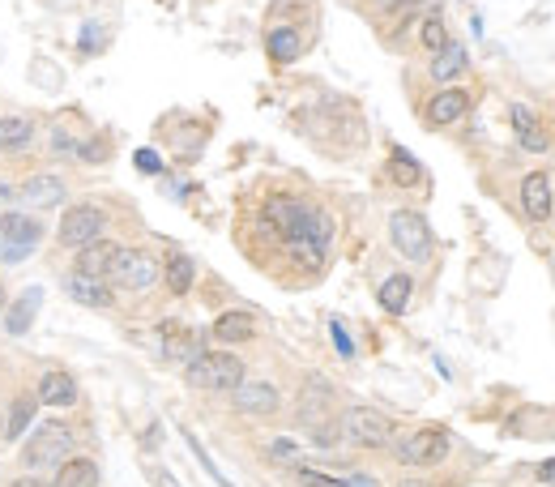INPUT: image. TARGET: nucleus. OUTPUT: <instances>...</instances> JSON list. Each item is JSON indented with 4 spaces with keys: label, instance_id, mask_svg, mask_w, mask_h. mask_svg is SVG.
Returning <instances> with one entry per match:
<instances>
[{
    "label": "nucleus",
    "instance_id": "1",
    "mask_svg": "<svg viewBox=\"0 0 555 487\" xmlns=\"http://www.w3.org/2000/svg\"><path fill=\"white\" fill-rule=\"evenodd\" d=\"M107 282L120 291L141 295V291H150L163 282V261L154 253H146V248H120L116 261H111V270H107Z\"/></svg>",
    "mask_w": 555,
    "mask_h": 487
},
{
    "label": "nucleus",
    "instance_id": "2",
    "mask_svg": "<svg viewBox=\"0 0 555 487\" xmlns=\"http://www.w3.org/2000/svg\"><path fill=\"white\" fill-rule=\"evenodd\" d=\"M184 376L193 389H235L244 381V364L231 351H201L197 359H188Z\"/></svg>",
    "mask_w": 555,
    "mask_h": 487
},
{
    "label": "nucleus",
    "instance_id": "3",
    "mask_svg": "<svg viewBox=\"0 0 555 487\" xmlns=\"http://www.w3.org/2000/svg\"><path fill=\"white\" fill-rule=\"evenodd\" d=\"M453 453V441H449V432L444 428H415L410 436H402L398 441V449H393V458H398L402 466H415V470H432V466H440L444 458Z\"/></svg>",
    "mask_w": 555,
    "mask_h": 487
},
{
    "label": "nucleus",
    "instance_id": "4",
    "mask_svg": "<svg viewBox=\"0 0 555 487\" xmlns=\"http://www.w3.org/2000/svg\"><path fill=\"white\" fill-rule=\"evenodd\" d=\"M22 458L30 470H47V466H60L65 458H73V432H69V423H60V419H47L39 423V432L26 441L22 449Z\"/></svg>",
    "mask_w": 555,
    "mask_h": 487
},
{
    "label": "nucleus",
    "instance_id": "5",
    "mask_svg": "<svg viewBox=\"0 0 555 487\" xmlns=\"http://www.w3.org/2000/svg\"><path fill=\"white\" fill-rule=\"evenodd\" d=\"M389 240H393V248H398L406 261H415V265L432 257V248H436L432 227H427V218L419 210H393V218H389Z\"/></svg>",
    "mask_w": 555,
    "mask_h": 487
},
{
    "label": "nucleus",
    "instance_id": "6",
    "mask_svg": "<svg viewBox=\"0 0 555 487\" xmlns=\"http://www.w3.org/2000/svg\"><path fill=\"white\" fill-rule=\"evenodd\" d=\"M342 432L351 436L359 449H385V445H393V436H398L393 419L380 415L376 406H351V411L342 415Z\"/></svg>",
    "mask_w": 555,
    "mask_h": 487
},
{
    "label": "nucleus",
    "instance_id": "7",
    "mask_svg": "<svg viewBox=\"0 0 555 487\" xmlns=\"http://www.w3.org/2000/svg\"><path fill=\"white\" fill-rule=\"evenodd\" d=\"M107 227V214L99 206H90V201H77V206H69L65 214H60V227H56V240L65 244V248H82L90 240H99Z\"/></svg>",
    "mask_w": 555,
    "mask_h": 487
},
{
    "label": "nucleus",
    "instance_id": "8",
    "mask_svg": "<svg viewBox=\"0 0 555 487\" xmlns=\"http://www.w3.org/2000/svg\"><path fill=\"white\" fill-rule=\"evenodd\" d=\"M329 415H333V385L325 376H308V381L299 385L295 419L304 423V428H321V423H329Z\"/></svg>",
    "mask_w": 555,
    "mask_h": 487
},
{
    "label": "nucleus",
    "instance_id": "9",
    "mask_svg": "<svg viewBox=\"0 0 555 487\" xmlns=\"http://www.w3.org/2000/svg\"><path fill=\"white\" fill-rule=\"evenodd\" d=\"M231 402H235V411L240 415H257V419H265V415H278V389L269 385V381H244L231 389Z\"/></svg>",
    "mask_w": 555,
    "mask_h": 487
},
{
    "label": "nucleus",
    "instance_id": "10",
    "mask_svg": "<svg viewBox=\"0 0 555 487\" xmlns=\"http://www.w3.org/2000/svg\"><path fill=\"white\" fill-rule=\"evenodd\" d=\"M13 197H18L22 210H52V206H60V201H65V180L39 171V176H30L22 188H13Z\"/></svg>",
    "mask_w": 555,
    "mask_h": 487
},
{
    "label": "nucleus",
    "instance_id": "11",
    "mask_svg": "<svg viewBox=\"0 0 555 487\" xmlns=\"http://www.w3.org/2000/svg\"><path fill=\"white\" fill-rule=\"evenodd\" d=\"M551 176L547 171H526L521 176V210H526V218H534V223H547L551 218Z\"/></svg>",
    "mask_w": 555,
    "mask_h": 487
},
{
    "label": "nucleus",
    "instance_id": "12",
    "mask_svg": "<svg viewBox=\"0 0 555 487\" xmlns=\"http://www.w3.org/2000/svg\"><path fill=\"white\" fill-rule=\"evenodd\" d=\"M116 253H120V244H111V240H90V244H82L73 253V274H86V278H103L107 282V270H111V261H116Z\"/></svg>",
    "mask_w": 555,
    "mask_h": 487
},
{
    "label": "nucleus",
    "instance_id": "13",
    "mask_svg": "<svg viewBox=\"0 0 555 487\" xmlns=\"http://www.w3.org/2000/svg\"><path fill=\"white\" fill-rule=\"evenodd\" d=\"M65 291H69V300L73 304H86V308H116V291H111V282L103 278H86V274H69L65 278Z\"/></svg>",
    "mask_w": 555,
    "mask_h": 487
},
{
    "label": "nucleus",
    "instance_id": "14",
    "mask_svg": "<svg viewBox=\"0 0 555 487\" xmlns=\"http://www.w3.org/2000/svg\"><path fill=\"white\" fill-rule=\"evenodd\" d=\"M466 107H470V94H466V90H440L436 99H427L423 120L432 124V129H444V124L462 120V116H466Z\"/></svg>",
    "mask_w": 555,
    "mask_h": 487
},
{
    "label": "nucleus",
    "instance_id": "15",
    "mask_svg": "<svg viewBox=\"0 0 555 487\" xmlns=\"http://www.w3.org/2000/svg\"><path fill=\"white\" fill-rule=\"evenodd\" d=\"M35 398H39V406H56V411H65V406L77 402V381H73L69 372H60V368L56 372H43Z\"/></svg>",
    "mask_w": 555,
    "mask_h": 487
},
{
    "label": "nucleus",
    "instance_id": "16",
    "mask_svg": "<svg viewBox=\"0 0 555 487\" xmlns=\"http://www.w3.org/2000/svg\"><path fill=\"white\" fill-rule=\"evenodd\" d=\"M0 235H5L9 244H18L22 253H30V248L43 240V227L26 210H5V214H0Z\"/></svg>",
    "mask_w": 555,
    "mask_h": 487
},
{
    "label": "nucleus",
    "instance_id": "17",
    "mask_svg": "<svg viewBox=\"0 0 555 487\" xmlns=\"http://www.w3.org/2000/svg\"><path fill=\"white\" fill-rule=\"evenodd\" d=\"M214 338L222 342V347H240V342L257 338V321H252V312H222V317L214 321Z\"/></svg>",
    "mask_w": 555,
    "mask_h": 487
},
{
    "label": "nucleus",
    "instance_id": "18",
    "mask_svg": "<svg viewBox=\"0 0 555 487\" xmlns=\"http://www.w3.org/2000/svg\"><path fill=\"white\" fill-rule=\"evenodd\" d=\"M466 47L462 43H449V47H440V52L432 56V69H427V77H432L436 86H449V82H457V77L466 73Z\"/></svg>",
    "mask_w": 555,
    "mask_h": 487
},
{
    "label": "nucleus",
    "instance_id": "19",
    "mask_svg": "<svg viewBox=\"0 0 555 487\" xmlns=\"http://www.w3.org/2000/svg\"><path fill=\"white\" fill-rule=\"evenodd\" d=\"M509 120H513V133H517V141L526 150H534V154H543L547 150V133H543V124L534 120V112L526 103H513L509 107Z\"/></svg>",
    "mask_w": 555,
    "mask_h": 487
},
{
    "label": "nucleus",
    "instance_id": "20",
    "mask_svg": "<svg viewBox=\"0 0 555 487\" xmlns=\"http://www.w3.org/2000/svg\"><path fill=\"white\" fill-rule=\"evenodd\" d=\"M410 291H415V278L410 274H389L385 282H380L376 291V304L389 312V317H402L406 304H410Z\"/></svg>",
    "mask_w": 555,
    "mask_h": 487
},
{
    "label": "nucleus",
    "instance_id": "21",
    "mask_svg": "<svg viewBox=\"0 0 555 487\" xmlns=\"http://www.w3.org/2000/svg\"><path fill=\"white\" fill-rule=\"evenodd\" d=\"M265 52L274 65H291V60H299V52H304V35H299L295 26H274L265 39Z\"/></svg>",
    "mask_w": 555,
    "mask_h": 487
},
{
    "label": "nucleus",
    "instance_id": "22",
    "mask_svg": "<svg viewBox=\"0 0 555 487\" xmlns=\"http://www.w3.org/2000/svg\"><path fill=\"white\" fill-rule=\"evenodd\" d=\"M35 141V124L26 116H0V154H26Z\"/></svg>",
    "mask_w": 555,
    "mask_h": 487
},
{
    "label": "nucleus",
    "instance_id": "23",
    "mask_svg": "<svg viewBox=\"0 0 555 487\" xmlns=\"http://www.w3.org/2000/svg\"><path fill=\"white\" fill-rule=\"evenodd\" d=\"M52 487H99V462L90 458H65L56 466Z\"/></svg>",
    "mask_w": 555,
    "mask_h": 487
},
{
    "label": "nucleus",
    "instance_id": "24",
    "mask_svg": "<svg viewBox=\"0 0 555 487\" xmlns=\"http://www.w3.org/2000/svg\"><path fill=\"white\" fill-rule=\"evenodd\" d=\"M163 278H167L171 295H188V291H193V282H197L193 257L180 253V248H171V253H167V265H163Z\"/></svg>",
    "mask_w": 555,
    "mask_h": 487
},
{
    "label": "nucleus",
    "instance_id": "25",
    "mask_svg": "<svg viewBox=\"0 0 555 487\" xmlns=\"http://www.w3.org/2000/svg\"><path fill=\"white\" fill-rule=\"evenodd\" d=\"M158 342H163V359H188V355H201L197 351V338H193V329H184V325H176V321H167L163 329H158Z\"/></svg>",
    "mask_w": 555,
    "mask_h": 487
},
{
    "label": "nucleus",
    "instance_id": "26",
    "mask_svg": "<svg viewBox=\"0 0 555 487\" xmlns=\"http://www.w3.org/2000/svg\"><path fill=\"white\" fill-rule=\"evenodd\" d=\"M39 304H43V291H39V287H30V291H22V300H18V304L5 308V329H9L13 338H22L26 329H30V321H35Z\"/></svg>",
    "mask_w": 555,
    "mask_h": 487
},
{
    "label": "nucleus",
    "instance_id": "27",
    "mask_svg": "<svg viewBox=\"0 0 555 487\" xmlns=\"http://www.w3.org/2000/svg\"><path fill=\"white\" fill-rule=\"evenodd\" d=\"M35 411H39V398L35 394H18V398H13L9 415H5V441H18V436L30 428Z\"/></svg>",
    "mask_w": 555,
    "mask_h": 487
},
{
    "label": "nucleus",
    "instance_id": "28",
    "mask_svg": "<svg viewBox=\"0 0 555 487\" xmlns=\"http://www.w3.org/2000/svg\"><path fill=\"white\" fill-rule=\"evenodd\" d=\"M389 176H393V184H402V188H419L423 184V167L410 159L402 146H393L389 150Z\"/></svg>",
    "mask_w": 555,
    "mask_h": 487
},
{
    "label": "nucleus",
    "instance_id": "29",
    "mask_svg": "<svg viewBox=\"0 0 555 487\" xmlns=\"http://www.w3.org/2000/svg\"><path fill=\"white\" fill-rule=\"evenodd\" d=\"M419 43L427 47V52H440V47H449L453 39H449V26H444V18L440 13H432V18H423V26H419Z\"/></svg>",
    "mask_w": 555,
    "mask_h": 487
},
{
    "label": "nucleus",
    "instance_id": "30",
    "mask_svg": "<svg viewBox=\"0 0 555 487\" xmlns=\"http://www.w3.org/2000/svg\"><path fill=\"white\" fill-rule=\"evenodd\" d=\"M265 458H269V462H278V466H299V458H304V449H299V445L291 441V436H278V441H269Z\"/></svg>",
    "mask_w": 555,
    "mask_h": 487
},
{
    "label": "nucleus",
    "instance_id": "31",
    "mask_svg": "<svg viewBox=\"0 0 555 487\" xmlns=\"http://www.w3.org/2000/svg\"><path fill=\"white\" fill-rule=\"evenodd\" d=\"M295 479H299V487H346V479L321 475V470H308V466H299V470H295Z\"/></svg>",
    "mask_w": 555,
    "mask_h": 487
},
{
    "label": "nucleus",
    "instance_id": "32",
    "mask_svg": "<svg viewBox=\"0 0 555 487\" xmlns=\"http://www.w3.org/2000/svg\"><path fill=\"white\" fill-rule=\"evenodd\" d=\"M184 441H188V449H193V453H197V462H201V466H205V470H210V479H214V483H218V487H231V483H227V479H222V470H218V466H214V462H210V453H205V449H201V445H197V436H193V432H188V428H184Z\"/></svg>",
    "mask_w": 555,
    "mask_h": 487
},
{
    "label": "nucleus",
    "instance_id": "33",
    "mask_svg": "<svg viewBox=\"0 0 555 487\" xmlns=\"http://www.w3.org/2000/svg\"><path fill=\"white\" fill-rule=\"evenodd\" d=\"M329 338H333V347H338L342 359H351V355H355V342H351V334H346V325H342V321H329Z\"/></svg>",
    "mask_w": 555,
    "mask_h": 487
},
{
    "label": "nucleus",
    "instance_id": "34",
    "mask_svg": "<svg viewBox=\"0 0 555 487\" xmlns=\"http://www.w3.org/2000/svg\"><path fill=\"white\" fill-rule=\"evenodd\" d=\"M77 159H86V163H103V159H107V146H103L99 137H94V141H82V146H77Z\"/></svg>",
    "mask_w": 555,
    "mask_h": 487
},
{
    "label": "nucleus",
    "instance_id": "35",
    "mask_svg": "<svg viewBox=\"0 0 555 487\" xmlns=\"http://www.w3.org/2000/svg\"><path fill=\"white\" fill-rule=\"evenodd\" d=\"M141 171H146V176H158V171H163V159H158L154 150H137V159H133Z\"/></svg>",
    "mask_w": 555,
    "mask_h": 487
},
{
    "label": "nucleus",
    "instance_id": "36",
    "mask_svg": "<svg viewBox=\"0 0 555 487\" xmlns=\"http://www.w3.org/2000/svg\"><path fill=\"white\" fill-rule=\"evenodd\" d=\"M9 487H52V479H43V475H22V479H13Z\"/></svg>",
    "mask_w": 555,
    "mask_h": 487
},
{
    "label": "nucleus",
    "instance_id": "37",
    "mask_svg": "<svg viewBox=\"0 0 555 487\" xmlns=\"http://www.w3.org/2000/svg\"><path fill=\"white\" fill-rule=\"evenodd\" d=\"M538 483H547V487L555 483V458H551V462H543V466H538Z\"/></svg>",
    "mask_w": 555,
    "mask_h": 487
},
{
    "label": "nucleus",
    "instance_id": "38",
    "mask_svg": "<svg viewBox=\"0 0 555 487\" xmlns=\"http://www.w3.org/2000/svg\"><path fill=\"white\" fill-rule=\"evenodd\" d=\"M380 479L376 475H351V479H346V487H376Z\"/></svg>",
    "mask_w": 555,
    "mask_h": 487
},
{
    "label": "nucleus",
    "instance_id": "39",
    "mask_svg": "<svg viewBox=\"0 0 555 487\" xmlns=\"http://www.w3.org/2000/svg\"><path fill=\"white\" fill-rule=\"evenodd\" d=\"M154 479H158V487H180L176 479H171V475H167V470H158V475H154Z\"/></svg>",
    "mask_w": 555,
    "mask_h": 487
},
{
    "label": "nucleus",
    "instance_id": "40",
    "mask_svg": "<svg viewBox=\"0 0 555 487\" xmlns=\"http://www.w3.org/2000/svg\"><path fill=\"white\" fill-rule=\"evenodd\" d=\"M402 487H432V483H423V479H406Z\"/></svg>",
    "mask_w": 555,
    "mask_h": 487
},
{
    "label": "nucleus",
    "instance_id": "41",
    "mask_svg": "<svg viewBox=\"0 0 555 487\" xmlns=\"http://www.w3.org/2000/svg\"><path fill=\"white\" fill-rule=\"evenodd\" d=\"M5 308H9V304H5V287H0V317H5Z\"/></svg>",
    "mask_w": 555,
    "mask_h": 487
},
{
    "label": "nucleus",
    "instance_id": "42",
    "mask_svg": "<svg viewBox=\"0 0 555 487\" xmlns=\"http://www.w3.org/2000/svg\"><path fill=\"white\" fill-rule=\"evenodd\" d=\"M376 5H380V9H393V0H376Z\"/></svg>",
    "mask_w": 555,
    "mask_h": 487
},
{
    "label": "nucleus",
    "instance_id": "43",
    "mask_svg": "<svg viewBox=\"0 0 555 487\" xmlns=\"http://www.w3.org/2000/svg\"><path fill=\"white\" fill-rule=\"evenodd\" d=\"M0 436H5V415H0Z\"/></svg>",
    "mask_w": 555,
    "mask_h": 487
},
{
    "label": "nucleus",
    "instance_id": "44",
    "mask_svg": "<svg viewBox=\"0 0 555 487\" xmlns=\"http://www.w3.org/2000/svg\"><path fill=\"white\" fill-rule=\"evenodd\" d=\"M551 487H555V483H551Z\"/></svg>",
    "mask_w": 555,
    "mask_h": 487
}]
</instances>
